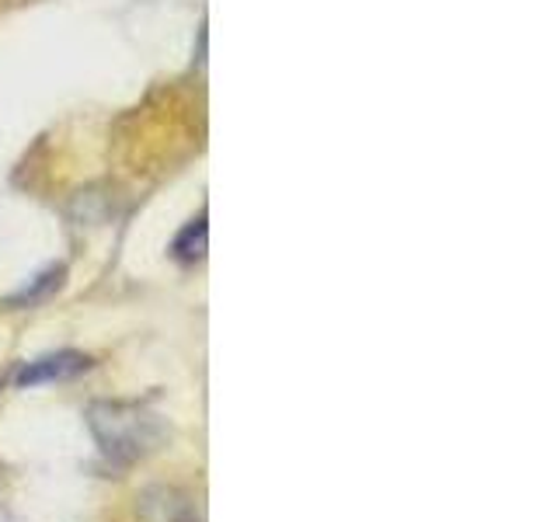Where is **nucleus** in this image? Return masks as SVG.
I'll list each match as a JSON object with an SVG mask.
<instances>
[{"instance_id": "obj_1", "label": "nucleus", "mask_w": 557, "mask_h": 522, "mask_svg": "<svg viewBox=\"0 0 557 522\" xmlns=\"http://www.w3.org/2000/svg\"><path fill=\"white\" fill-rule=\"evenodd\" d=\"M87 428H91L104 460H112L119 467H129L150 457L168 435L161 414L129 405V400H95L87 408Z\"/></svg>"}, {"instance_id": "obj_2", "label": "nucleus", "mask_w": 557, "mask_h": 522, "mask_svg": "<svg viewBox=\"0 0 557 522\" xmlns=\"http://www.w3.org/2000/svg\"><path fill=\"white\" fill-rule=\"evenodd\" d=\"M91 370V356L74 352V348H63V352H52L42 359H32L17 370L14 383L17 387H42V383H63V380H74L81 373Z\"/></svg>"}, {"instance_id": "obj_3", "label": "nucleus", "mask_w": 557, "mask_h": 522, "mask_svg": "<svg viewBox=\"0 0 557 522\" xmlns=\"http://www.w3.org/2000/svg\"><path fill=\"white\" fill-rule=\"evenodd\" d=\"M147 509H161V515H150V522H191V505L188 498H178L168 487H153L144 495Z\"/></svg>"}, {"instance_id": "obj_4", "label": "nucleus", "mask_w": 557, "mask_h": 522, "mask_svg": "<svg viewBox=\"0 0 557 522\" xmlns=\"http://www.w3.org/2000/svg\"><path fill=\"white\" fill-rule=\"evenodd\" d=\"M171 251H174V258H178V261H185V265H196V261L206 254V216L191 220L185 231L174 237Z\"/></svg>"}, {"instance_id": "obj_5", "label": "nucleus", "mask_w": 557, "mask_h": 522, "mask_svg": "<svg viewBox=\"0 0 557 522\" xmlns=\"http://www.w3.org/2000/svg\"><path fill=\"white\" fill-rule=\"evenodd\" d=\"M60 278H63V269H49L46 275L35 278V286H32V289H25L22 296H14L11 303H39V300H46V296L60 286Z\"/></svg>"}]
</instances>
